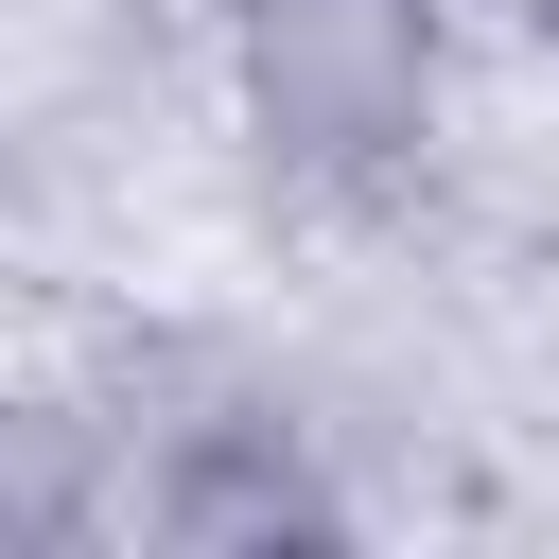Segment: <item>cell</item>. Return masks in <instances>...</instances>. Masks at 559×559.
<instances>
[{"label": "cell", "mask_w": 559, "mask_h": 559, "mask_svg": "<svg viewBox=\"0 0 559 559\" xmlns=\"http://www.w3.org/2000/svg\"><path fill=\"white\" fill-rule=\"evenodd\" d=\"M227 87L297 192H384L437 140V0H227Z\"/></svg>", "instance_id": "1"}, {"label": "cell", "mask_w": 559, "mask_h": 559, "mask_svg": "<svg viewBox=\"0 0 559 559\" xmlns=\"http://www.w3.org/2000/svg\"><path fill=\"white\" fill-rule=\"evenodd\" d=\"M140 542L210 559V542H332V472L280 419H175V454L140 472Z\"/></svg>", "instance_id": "2"}, {"label": "cell", "mask_w": 559, "mask_h": 559, "mask_svg": "<svg viewBox=\"0 0 559 559\" xmlns=\"http://www.w3.org/2000/svg\"><path fill=\"white\" fill-rule=\"evenodd\" d=\"M105 524V454L70 402H0V559H52Z\"/></svg>", "instance_id": "3"}, {"label": "cell", "mask_w": 559, "mask_h": 559, "mask_svg": "<svg viewBox=\"0 0 559 559\" xmlns=\"http://www.w3.org/2000/svg\"><path fill=\"white\" fill-rule=\"evenodd\" d=\"M524 35H542V52H559V0H524Z\"/></svg>", "instance_id": "4"}]
</instances>
